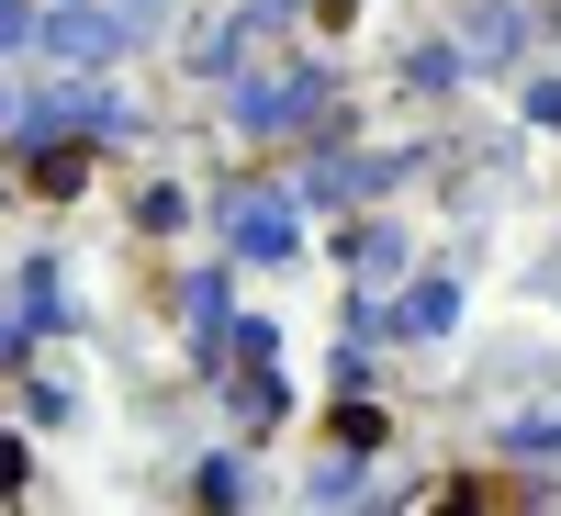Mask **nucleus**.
<instances>
[{
	"label": "nucleus",
	"instance_id": "nucleus-1",
	"mask_svg": "<svg viewBox=\"0 0 561 516\" xmlns=\"http://www.w3.org/2000/svg\"><path fill=\"white\" fill-rule=\"evenodd\" d=\"M517 505H528L517 472H438L427 483V516H517Z\"/></svg>",
	"mask_w": 561,
	"mask_h": 516
},
{
	"label": "nucleus",
	"instance_id": "nucleus-2",
	"mask_svg": "<svg viewBox=\"0 0 561 516\" xmlns=\"http://www.w3.org/2000/svg\"><path fill=\"white\" fill-rule=\"evenodd\" d=\"M90 180H102V147H45V158H23V192H45V203L90 192Z\"/></svg>",
	"mask_w": 561,
	"mask_h": 516
}]
</instances>
